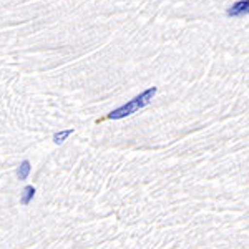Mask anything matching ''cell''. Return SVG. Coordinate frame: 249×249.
Returning a JSON list of instances; mask_svg holds the SVG:
<instances>
[{
  "label": "cell",
  "mask_w": 249,
  "mask_h": 249,
  "mask_svg": "<svg viewBox=\"0 0 249 249\" xmlns=\"http://www.w3.org/2000/svg\"><path fill=\"white\" fill-rule=\"evenodd\" d=\"M156 91H158V88H156V87L148 88V90H144L143 93H140L138 96H135L131 102L124 103L123 107L116 108V110H113L111 113H108L107 118L108 120H122V118H126V116L136 113L138 110H142V108H144L146 105H150V102L153 100V96L156 95Z\"/></svg>",
  "instance_id": "1"
},
{
  "label": "cell",
  "mask_w": 249,
  "mask_h": 249,
  "mask_svg": "<svg viewBox=\"0 0 249 249\" xmlns=\"http://www.w3.org/2000/svg\"><path fill=\"white\" fill-rule=\"evenodd\" d=\"M228 17H244L249 15V0H241V2L232 3V7L228 9Z\"/></svg>",
  "instance_id": "2"
},
{
  "label": "cell",
  "mask_w": 249,
  "mask_h": 249,
  "mask_svg": "<svg viewBox=\"0 0 249 249\" xmlns=\"http://www.w3.org/2000/svg\"><path fill=\"white\" fill-rule=\"evenodd\" d=\"M23 195H22V198H20V203L23 204V206H27L32 199H34V196H35V188L34 186H25L23 188Z\"/></svg>",
  "instance_id": "3"
},
{
  "label": "cell",
  "mask_w": 249,
  "mask_h": 249,
  "mask_svg": "<svg viewBox=\"0 0 249 249\" xmlns=\"http://www.w3.org/2000/svg\"><path fill=\"white\" fill-rule=\"evenodd\" d=\"M32 170V166H30V161H22L20 163V166L17 168V178L18 179H27V176H29V173Z\"/></svg>",
  "instance_id": "4"
},
{
  "label": "cell",
  "mask_w": 249,
  "mask_h": 249,
  "mask_svg": "<svg viewBox=\"0 0 249 249\" xmlns=\"http://www.w3.org/2000/svg\"><path fill=\"white\" fill-rule=\"evenodd\" d=\"M71 133H73V128H70V130H63V131H58V133H55L53 135V142L60 144V143H63L65 140L70 136Z\"/></svg>",
  "instance_id": "5"
}]
</instances>
